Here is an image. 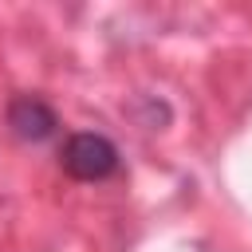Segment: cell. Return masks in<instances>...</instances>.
Returning a JSON list of instances; mask_svg holds the SVG:
<instances>
[{
  "mask_svg": "<svg viewBox=\"0 0 252 252\" xmlns=\"http://www.w3.org/2000/svg\"><path fill=\"white\" fill-rule=\"evenodd\" d=\"M59 165L67 177L75 181H106L118 173L122 158H118V146L106 138V134H94V130H79L63 142L59 150Z\"/></svg>",
  "mask_w": 252,
  "mask_h": 252,
  "instance_id": "cell-1",
  "label": "cell"
},
{
  "mask_svg": "<svg viewBox=\"0 0 252 252\" xmlns=\"http://www.w3.org/2000/svg\"><path fill=\"white\" fill-rule=\"evenodd\" d=\"M4 118H8V130H12L20 142H32V146L55 138V130H59V114H55L51 102L39 98V94H16V98L8 102V114H4Z\"/></svg>",
  "mask_w": 252,
  "mask_h": 252,
  "instance_id": "cell-2",
  "label": "cell"
}]
</instances>
